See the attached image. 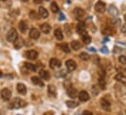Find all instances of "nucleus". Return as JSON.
Here are the masks:
<instances>
[{
    "label": "nucleus",
    "mask_w": 126,
    "mask_h": 115,
    "mask_svg": "<svg viewBox=\"0 0 126 115\" xmlns=\"http://www.w3.org/2000/svg\"><path fill=\"white\" fill-rule=\"evenodd\" d=\"M25 105H26V102H25L23 100L19 99V98L14 99V100L12 101V102L10 103V107H11V108H21V107H23V106H25Z\"/></svg>",
    "instance_id": "1"
},
{
    "label": "nucleus",
    "mask_w": 126,
    "mask_h": 115,
    "mask_svg": "<svg viewBox=\"0 0 126 115\" xmlns=\"http://www.w3.org/2000/svg\"><path fill=\"white\" fill-rule=\"evenodd\" d=\"M7 39L9 42H14L18 39V32L15 29H11L7 33Z\"/></svg>",
    "instance_id": "2"
},
{
    "label": "nucleus",
    "mask_w": 126,
    "mask_h": 115,
    "mask_svg": "<svg viewBox=\"0 0 126 115\" xmlns=\"http://www.w3.org/2000/svg\"><path fill=\"white\" fill-rule=\"evenodd\" d=\"M1 97H2V99L4 101H9L11 99V97H12V92L8 88H4L1 91Z\"/></svg>",
    "instance_id": "3"
},
{
    "label": "nucleus",
    "mask_w": 126,
    "mask_h": 115,
    "mask_svg": "<svg viewBox=\"0 0 126 115\" xmlns=\"http://www.w3.org/2000/svg\"><path fill=\"white\" fill-rule=\"evenodd\" d=\"M106 8H107V6L103 1H98L95 5V10L98 13H104L106 11Z\"/></svg>",
    "instance_id": "4"
},
{
    "label": "nucleus",
    "mask_w": 126,
    "mask_h": 115,
    "mask_svg": "<svg viewBox=\"0 0 126 115\" xmlns=\"http://www.w3.org/2000/svg\"><path fill=\"white\" fill-rule=\"evenodd\" d=\"M25 56H26L27 58H29V59L34 60V59H36V58L38 56V53H37L35 50H29V51L26 52Z\"/></svg>",
    "instance_id": "5"
},
{
    "label": "nucleus",
    "mask_w": 126,
    "mask_h": 115,
    "mask_svg": "<svg viewBox=\"0 0 126 115\" xmlns=\"http://www.w3.org/2000/svg\"><path fill=\"white\" fill-rule=\"evenodd\" d=\"M65 66L68 71H73L76 68V62L73 59H67L65 61Z\"/></svg>",
    "instance_id": "6"
},
{
    "label": "nucleus",
    "mask_w": 126,
    "mask_h": 115,
    "mask_svg": "<svg viewBox=\"0 0 126 115\" xmlns=\"http://www.w3.org/2000/svg\"><path fill=\"white\" fill-rule=\"evenodd\" d=\"M76 31L82 36L84 34H86V28H85V25L83 23H78V25L76 26Z\"/></svg>",
    "instance_id": "7"
},
{
    "label": "nucleus",
    "mask_w": 126,
    "mask_h": 115,
    "mask_svg": "<svg viewBox=\"0 0 126 115\" xmlns=\"http://www.w3.org/2000/svg\"><path fill=\"white\" fill-rule=\"evenodd\" d=\"M49 65H50V67H51V68L55 69V68H57V67H60V66H61V61H60L58 58H51V59H50Z\"/></svg>",
    "instance_id": "8"
},
{
    "label": "nucleus",
    "mask_w": 126,
    "mask_h": 115,
    "mask_svg": "<svg viewBox=\"0 0 126 115\" xmlns=\"http://www.w3.org/2000/svg\"><path fill=\"white\" fill-rule=\"evenodd\" d=\"M78 98H79V100L81 101H88L89 99H90V96L86 91H81L79 93V95H78Z\"/></svg>",
    "instance_id": "9"
},
{
    "label": "nucleus",
    "mask_w": 126,
    "mask_h": 115,
    "mask_svg": "<svg viewBox=\"0 0 126 115\" xmlns=\"http://www.w3.org/2000/svg\"><path fill=\"white\" fill-rule=\"evenodd\" d=\"M100 103H101V107H102L103 109H105V110H110V102L108 100L102 99V100L100 101Z\"/></svg>",
    "instance_id": "10"
},
{
    "label": "nucleus",
    "mask_w": 126,
    "mask_h": 115,
    "mask_svg": "<svg viewBox=\"0 0 126 115\" xmlns=\"http://www.w3.org/2000/svg\"><path fill=\"white\" fill-rule=\"evenodd\" d=\"M38 16H40L41 18H43V19H45V18H48V16H49V13H48V11H47V9H45L44 7H39V9H38Z\"/></svg>",
    "instance_id": "11"
},
{
    "label": "nucleus",
    "mask_w": 126,
    "mask_h": 115,
    "mask_svg": "<svg viewBox=\"0 0 126 115\" xmlns=\"http://www.w3.org/2000/svg\"><path fill=\"white\" fill-rule=\"evenodd\" d=\"M39 36H40V33L37 29H32L30 30V37L32 39H38Z\"/></svg>",
    "instance_id": "12"
},
{
    "label": "nucleus",
    "mask_w": 126,
    "mask_h": 115,
    "mask_svg": "<svg viewBox=\"0 0 126 115\" xmlns=\"http://www.w3.org/2000/svg\"><path fill=\"white\" fill-rule=\"evenodd\" d=\"M67 95H68L70 98L74 99V98H77L78 92H77V90L74 89V88H68V89H67Z\"/></svg>",
    "instance_id": "13"
},
{
    "label": "nucleus",
    "mask_w": 126,
    "mask_h": 115,
    "mask_svg": "<svg viewBox=\"0 0 126 115\" xmlns=\"http://www.w3.org/2000/svg\"><path fill=\"white\" fill-rule=\"evenodd\" d=\"M17 90L21 95H26L27 94V87H26V85H24L22 83H19L17 85Z\"/></svg>",
    "instance_id": "14"
},
{
    "label": "nucleus",
    "mask_w": 126,
    "mask_h": 115,
    "mask_svg": "<svg viewBox=\"0 0 126 115\" xmlns=\"http://www.w3.org/2000/svg\"><path fill=\"white\" fill-rule=\"evenodd\" d=\"M40 30L43 32V33H49L50 31H51V27H50V25L49 24H42L41 26H40Z\"/></svg>",
    "instance_id": "15"
},
{
    "label": "nucleus",
    "mask_w": 126,
    "mask_h": 115,
    "mask_svg": "<svg viewBox=\"0 0 126 115\" xmlns=\"http://www.w3.org/2000/svg\"><path fill=\"white\" fill-rule=\"evenodd\" d=\"M48 94H49L51 97H56V95H57L56 87L54 86V85H49V86H48Z\"/></svg>",
    "instance_id": "16"
},
{
    "label": "nucleus",
    "mask_w": 126,
    "mask_h": 115,
    "mask_svg": "<svg viewBox=\"0 0 126 115\" xmlns=\"http://www.w3.org/2000/svg\"><path fill=\"white\" fill-rule=\"evenodd\" d=\"M70 47H71V49H73V50H79V49L82 47V45H81V43H80L79 41L74 40V41H72V42L70 43Z\"/></svg>",
    "instance_id": "17"
},
{
    "label": "nucleus",
    "mask_w": 126,
    "mask_h": 115,
    "mask_svg": "<svg viewBox=\"0 0 126 115\" xmlns=\"http://www.w3.org/2000/svg\"><path fill=\"white\" fill-rule=\"evenodd\" d=\"M39 76H40L42 79H44V80L50 79V73H49L48 71H46V70H40V71H39Z\"/></svg>",
    "instance_id": "18"
},
{
    "label": "nucleus",
    "mask_w": 126,
    "mask_h": 115,
    "mask_svg": "<svg viewBox=\"0 0 126 115\" xmlns=\"http://www.w3.org/2000/svg\"><path fill=\"white\" fill-rule=\"evenodd\" d=\"M114 78H115V80H117V81H119V82H121V83H126V76H125V74H123V73H118V74H116Z\"/></svg>",
    "instance_id": "19"
},
{
    "label": "nucleus",
    "mask_w": 126,
    "mask_h": 115,
    "mask_svg": "<svg viewBox=\"0 0 126 115\" xmlns=\"http://www.w3.org/2000/svg\"><path fill=\"white\" fill-rule=\"evenodd\" d=\"M54 35H55V37H56L58 40H63V31H62L60 29H55V31H54Z\"/></svg>",
    "instance_id": "20"
},
{
    "label": "nucleus",
    "mask_w": 126,
    "mask_h": 115,
    "mask_svg": "<svg viewBox=\"0 0 126 115\" xmlns=\"http://www.w3.org/2000/svg\"><path fill=\"white\" fill-rule=\"evenodd\" d=\"M32 82L34 85H38V86H43V82L41 81V79L37 76H32Z\"/></svg>",
    "instance_id": "21"
},
{
    "label": "nucleus",
    "mask_w": 126,
    "mask_h": 115,
    "mask_svg": "<svg viewBox=\"0 0 126 115\" xmlns=\"http://www.w3.org/2000/svg\"><path fill=\"white\" fill-rule=\"evenodd\" d=\"M74 15L77 17V18H80V17H83L85 15V12L83 9L81 8H75L74 9Z\"/></svg>",
    "instance_id": "22"
},
{
    "label": "nucleus",
    "mask_w": 126,
    "mask_h": 115,
    "mask_svg": "<svg viewBox=\"0 0 126 115\" xmlns=\"http://www.w3.org/2000/svg\"><path fill=\"white\" fill-rule=\"evenodd\" d=\"M19 29L22 32H26V30L28 29V24L26 21H21L19 24Z\"/></svg>",
    "instance_id": "23"
},
{
    "label": "nucleus",
    "mask_w": 126,
    "mask_h": 115,
    "mask_svg": "<svg viewBox=\"0 0 126 115\" xmlns=\"http://www.w3.org/2000/svg\"><path fill=\"white\" fill-rule=\"evenodd\" d=\"M109 13H110V15H112V16H117V15H118V10H117V8H116L115 6L111 5V6H110V8H109Z\"/></svg>",
    "instance_id": "24"
},
{
    "label": "nucleus",
    "mask_w": 126,
    "mask_h": 115,
    "mask_svg": "<svg viewBox=\"0 0 126 115\" xmlns=\"http://www.w3.org/2000/svg\"><path fill=\"white\" fill-rule=\"evenodd\" d=\"M50 8H51V11H52L53 13H58V12L60 11L59 6H58V4H57L56 2H52L51 5H50Z\"/></svg>",
    "instance_id": "25"
},
{
    "label": "nucleus",
    "mask_w": 126,
    "mask_h": 115,
    "mask_svg": "<svg viewBox=\"0 0 126 115\" xmlns=\"http://www.w3.org/2000/svg\"><path fill=\"white\" fill-rule=\"evenodd\" d=\"M81 38H82V41L85 43V44H90L91 43V37L86 33V34H84V35H82L81 36Z\"/></svg>",
    "instance_id": "26"
},
{
    "label": "nucleus",
    "mask_w": 126,
    "mask_h": 115,
    "mask_svg": "<svg viewBox=\"0 0 126 115\" xmlns=\"http://www.w3.org/2000/svg\"><path fill=\"white\" fill-rule=\"evenodd\" d=\"M65 103H66L67 107H69V108H74V107H76L78 105V103L76 101H67Z\"/></svg>",
    "instance_id": "27"
},
{
    "label": "nucleus",
    "mask_w": 126,
    "mask_h": 115,
    "mask_svg": "<svg viewBox=\"0 0 126 115\" xmlns=\"http://www.w3.org/2000/svg\"><path fill=\"white\" fill-rule=\"evenodd\" d=\"M25 66L30 70V71H35L36 70V66L34 64H32L31 62H25Z\"/></svg>",
    "instance_id": "28"
},
{
    "label": "nucleus",
    "mask_w": 126,
    "mask_h": 115,
    "mask_svg": "<svg viewBox=\"0 0 126 115\" xmlns=\"http://www.w3.org/2000/svg\"><path fill=\"white\" fill-rule=\"evenodd\" d=\"M30 18L32 19V20H37V18H38V13H37L36 11H34V10H32V11L30 12Z\"/></svg>",
    "instance_id": "29"
},
{
    "label": "nucleus",
    "mask_w": 126,
    "mask_h": 115,
    "mask_svg": "<svg viewBox=\"0 0 126 115\" xmlns=\"http://www.w3.org/2000/svg\"><path fill=\"white\" fill-rule=\"evenodd\" d=\"M22 46H23V41L18 38V39L16 40V42H15V48H16V49H20Z\"/></svg>",
    "instance_id": "30"
},
{
    "label": "nucleus",
    "mask_w": 126,
    "mask_h": 115,
    "mask_svg": "<svg viewBox=\"0 0 126 115\" xmlns=\"http://www.w3.org/2000/svg\"><path fill=\"white\" fill-rule=\"evenodd\" d=\"M61 48H62V50H63L64 53H69V52H70L68 45H67V44H65V43H63V45H61Z\"/></svg>",
    "instance_id": "31"
},
{
    "label": "nucleus",
    "mask_w": 126,
    "mask_h": 115,
    "mask_svg": "<svg viewBox=\"0 0 126 115\" xmlns=\"http://www.w3.org/2000/svg\"><path fill=\"white\" fill-rule=\"evenodd\" d=\"M79 58H80L82 60H88L90 57H89V55L86 54V53H81V54L79 55Z\"/></svg>",
    "instance_id": "32"
},
{
    "label": "nucleus",
    "mask_w": 126,
    "mask_h": 115,
    "mask_svg": "<svg viewBox=\"0 0 126 115\" xmlns=\"http://www.w3.org/2000/svg\"><path fill=\"white\" fill-rule=\"evenodd\" d=\"M118 60H119V62L121 63V64H126V56H119L118 58Z\"/></svg>",
    "instance_id": "33"
},
{
    "label": "nucleus",
    "mask_w": 126,
    "mask_h": 115,
    "mask_svg": "<svg viewBox=\"0 0 126 115\" xmlns=\"http://www.w3.org/2000/svg\"><path fill=\"white\" fill-rule=\"evenodd\" d=\"M92 91H93V94L94 95H98V93H99V89H98V86L97 85H95V86L92 87Z\"/></svg>",
    "instance_id": "34"
},
{
    "label": "nucleus",
    "mask_w": 126,
    "mask_h": 115,
    "mask_svg": "<svg viewBox=\"0 0 126 115\" xmlns=\"http://www.w3.org/2000/svg\"><path fill=\"white\" fill-rule=\"evenodd\" d=\"M82 115H93V113H92L91 111H89V110H85Z\"/></svg>",
    "instance_id": "35"
},
{
    "label": "nucleus",
    "mask_w": 126,
    "mask_h": 115,
    "mask_svg": "<svg viewBox=\"0 0 126 115\" xmlns=\"http://www.w3.org/2000/svg\"><path fill=\"white\" fill-rule=\"evenodd\" d=\"M101 52H103V53H105V54H107V53H108V51H107V48H106V47H104V48H102V49H101Z\"/></svg>",
    "instance_id": "36"
},
{
    "label": "nucleus",
    "mask_w": 126,
    "mask_h": 115,
    "mask_svg": "<svg viewBox=\"0 0 126 115\" xmlns=\"http://www.w3.org/2000/svg\"><path fill=\"white\" fill-rule=\"evenodd\" d=\"M121 31H122L123 33H125V32H126V25L122 26V28H121Z\"/></svg>",
    "instance_id": "37"
},
{
    "label": "nucleus",
    "mask_w": 126,
    "mask_h": 115,
    "mask_svg": "<svg viewBox=\"0 0 126 115\" xmlns=\"http://www.w3.org/2000/svg\"><path fill=\"white\" fill-rule=\"evenodd\" d=\"M42 1H43V0H33V2H34L35 4H40V3H42Z\"/></svg>",
    "instance_id": "38"
},
{
    "label": "nucleus",
    "mask_w": 126,
    "mask_h": 115,
    "mask_svg": "<svg viewBox=\"0 0 126 115\" xmlns=\"http://www.w3.org/2000/svg\"><path fill=\"white\" fill-rule=\"evenodd\" d=\"M60 18H61V19H60L61 21H62V20H64V19H65V17H64V15H63L62 13L60 14Z\"/></svg>",
    "instance_id": "39"
},
{
    "label": "nucleus",
    "mask_w": 126,
    "mask_h": 115,
    "mask_svg": "<svg viewBox=\"0 0 126 115\" xmlns=\"http://www.w3.org/2000/svg\"><path fill=\"white\" fill-rule=\"evenodd\" d=\"M89 50L91 51V52H95L96 50H95V48H89Z\"/></svg>",
    "instance_id": "40"
},
{
    "label": "nucleus",
    "mask_w": 126,
    "mask_h": 115,
    "mask_svg": "<svg viewBox=\"0 0 126 115\" xmlns=\"http://www.w3.org/2000/svg\"><path fill=\"white\" fill-rule=\"evenodd\" d=\"M124 20H125V22H126V14H125V16H124Z\"/></svg>",
    "instance_id": "41"
},
{
    "label": "nucleus",
    "mask_w": 126,
    "mask_h": 115,
    "mask_svg": "<svg viewBox=\"0 0 126 115\" xmlns=\"http://www.w3.org/2000/svg\"><path fill=\"white\" fill-rule=\"evenodd\" d=\"M22 1H25V2H27V1H28V0H22Z\"/></svg>",
    "instance_id": "42"
},
{
    "label": "nucleus",
    "mask_w": 126,
    "mask_h": 115,
    "mask_svg": "<svg viewBox=\"0 0 126 115\" xmlns=\"http://www.w3.org/2000/svg\"><path fill=\"white\" fill-rule=\"evenodd\" d=\"M1 1H6V0H1Z\"/></svg>",
    "instance_id": "43"
},
{
    "label": "nucleus",
    "mask_w": 126,
    "mask_h": 115,
    "mask_svg": "<svg viewBox=\"0 0 126 115\" xmlns=\"http://www.w3.org/2000/svg\"><path fill=\"white\" fill-rule=\"evenodd\" d=\"M45 1H48V0H45Z\"/></svg>",
    "instance_id": "44"
},
{
    "label": "nucleus",
    "mask_w": 126,
    "mask_h": 115,
    "mask_svg": "<svg viewBox=\"0 0 126 115\" xmlns=\"http://www.w3.org/2000/svg\"><path fill=\"white\" fill-rule=\"evenodd\" d=\"M125 70H126V68H125Z\"/></svg>",
    "instance_id": "45"
}]
</instances>
